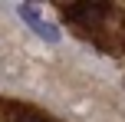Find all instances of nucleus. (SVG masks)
Masks as SVG:
<instances>
[{
  "label": "nucleus",
  "mask_w": 125,
  "mask_h": 122,
  "mask_svg": "<svg viewBox=\"0 0 125 122\" xmlns=\"http://www.w3.org/2000/svg\"><path fill=\"white\" fill-rule=\"evenodd\" d=\"M62 13H66L69 20H76V23H102V20L112 13V7L102 3V0H92V3H66Z\"/></svg>",
  "instance_id": "nucleus-1"
},
{
  "label": "nucleus",
  "mask_w": 125,
  "mask_h": 122,
  "mask_svg": "<svg viewBox=\"0 0 125 122\" xmlns=\"http://www.w3.org/2000/svg\"><path fill=\"white\" fill-rule=\"evenodd\" d=\"M17 13H20V20H23L26 26H30L36 36H43L46 43H59V26H53V23H46L43 17H40V10L36 7H30V3H20L17 7Z\"/></svg>",
  "instance_id": "nucleus-2"
},
{
  "label": "nucleus",
  "mask_w": 125,
  "mask_h": 122,
  "mask_svg": "<svg viewBox=\"0 0 125 122\" xmlns=\"http://www.w3.org/2000/svg\"><path fill=\"white\" fill-rule=\"evenodd\" d=\"M20 122H46V119H36V116H26V119H20Z\"/></svg>",
  "instance_id": "nucleus-3"
}]
</instances>
